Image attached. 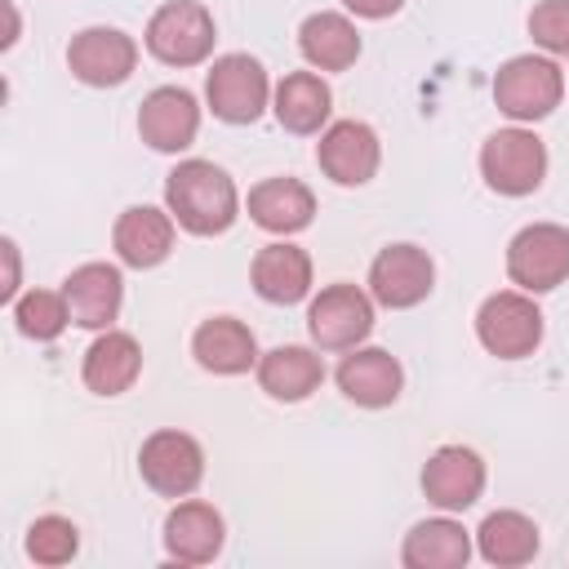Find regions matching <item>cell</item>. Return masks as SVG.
<instances>
[{
    "label": "cell",
    "mask_w": 569,
    "mask_h": 569,
    "mask_svg": "<svg viewBox=\"0 0 569 569\" xmlns=\"http://www.w3.org/2000/svg\"><path fill=\"white\" fill-rule=\"evenodd\" d=\"M164 209L187 236H222L240 218V191L213 160H178L164 178Z\"/></svg>",
    "instance_id": "1"
},
{
    "label": "cell",
    "mask_w": 569,
    "mask_h": 569,
    "mask_svg": "<svg viewBox=\"0 0 569 569\" xmlns=\"http://www.w3.org/2000/svg\"><path fill=\"white\" fill-rule=\"evenodd\" d=\"M218 27L200 0H164L142 31V44L164 67H200L213 53Z\"/></svg>",
    "instance_id": "2"
},
{
    "label": "cell",
    "mask_w": 569,
    "mask_h": 569,
    "mask_svg": "<svg viewBox=\"0 0 569 569\" xmlns=\"http://www.w3.org/2000/svg\"><path fill=\"white\" fill-rule=\"evenodd\" d=\"M560 98H565V71L542 53L507 58L493 76V102L516 124L547 120L560 107Z\"/></svg>",
    "instance_id": "3"
},
{
    "label": "cell",
    "mask_w": 569,
    "mask_h": 569,
    "mask_svg": "<svg viewBox=\"0 0 569 569\" xmlns=\"http://www.w3.org/2000/svg\"><path fill=\"white\" fill-rule=\"evenodd\" d=\"M480 178L498 196H533L547 178V147L533 129H498L480 147Z\"/></svg>",
    "instance_id": "4"
},
{
    "label": "cell",
    "mask_w": 569,
    "mask_h": 569,
    "mask_svg": "<svg viewBox=\"0 0 569 569\" xmlns=\"http://www.w3.org/2000/svg\"><path fill=\"white\" fill-rule=\"evenodd\" d=\"M476 338L498 360L533 356L538 342H542V311H538L533 293H525V289L489 293L480 302V311H476Z\"/></svg>",
    "instance_id": "5"
},
{
    "label": "cell",
    "mask_w": 569,
    "mask_h": 569,
    "mask_svg": "<svg viewBox=\"0 0 569 569\" xmlns=\"http://www.w3.org/2000/svg\"><path fill=\"white\" fill-rule=\"evenodd\" d=\"M204 102L222 124H253L271 102L267 67L249 53H222L204 71Z\"/></svg>",
    "instance_id": "6"
},
{
    "label": "cell",
    "mask_w": 569,
    "mask_h": 569,
    "mask_svg": "<svg viewBox=\"0 0 569 569\" xmlns=\"http://www.w3.org/2000/svg\"><path fill=\"white\" fill-rule=\"evenodd\" d=\"M507 276L525 293H551L569 280V227L529 222L507 244Z\"/></svg>",
    "instance_id": "7"
},
{
    "label": "cell",
    "mask_w": 569,
    "mask_h": 569,
    "mask_svg": "<svg viewBox=\"0 0 569 569\" xmlns=\"http://www.w3.org/2000/svg\"><path fill=\"white\" fill-rule=\"evenodd\" d=\"M307 333L320 351H351L373 333V293L338 280L325 284L307 307Z\"/></svg>",
    "instance_id": "8"
},
{
    "label": "cell",
    "mask_w": 569,
    "mask_h": 569,
    "mask_svg": "<svg viewBox=\"0 0 569 569\" xmlns=\"http://www.w3.org/2000/svg\"><path fill=\"white\" fill-rule=\"evenodd\" d=\"M138 476L160 498H187L204 480V449H200L196 436L173 431V427H160L138 449Z\"/></svg>",
    "instance_id": "9"
},
{
    "label": "cell",
    "mask_w": 569,
    "mask_h": 569,
    "mask_svg": "<svg viewBox=\"0 0 569 569\" xmlns=\"http://www.w3.org/2000/svg\"><path fill=\"white\" fill-rule=\"evenodd\" d=\"M67 67L89 89H116L138 67V40L120 27H84L67 44Z\"/></svg>",
    "instance_id": "10"
},
{
    "label": "cell",
    "mask_w": 569,
    "mask_h": 569,
    "mask_svg": "<svg viewBox=\"0 0 569 569\" xmlns=\"http://www.w3.org/2000/svg\"><path fill=\"white\" fill-rule=\"evenodd\" d=\"M436 289V262L418 244H387L369 267V293L387 311H409Z\"/></svg>",
    "instance_id": "11"
},
{
    "label": "cell",
    "mask_w": 569,
    "mask_h": 569,
    "mask_svg": "<svg viewBox=\"0 0 569 569\" xmlns=\"http://www.w3.org/2000/svg\"><path fill=\"white\" fill-rule=\"evenodd\" d=\"M200 133V102L191 89L182 84H160L142 98L138 107V138L151 147V151H164V156H178L196 142Z\"/></svg>",
    "instance_id": "12"
},
{
    "label": "cell",
    "mask_w": 569,
    "mask_h": 569,
    "mask_svg": "<svg viewBox=\"0 0 569 569\" xmlns=\"http://www.w3.org/2000/svg\"><path fill=\"white\" fill-rule=\"evenodd\" d=\"M382 142L365 120H333L316 142V164L338 187H365L378 173Z\"/></svg>",
    "instance_id": "13"
},
{
    "label": "cell",
    "mask_w": 569,
    "mask_h": 569,
    "mask_svg": "<svg viewBox=\"0 0 569 569\" xmlns=\"http://www.w3.org/2000/svg\"><path fill=\"white\" fill-rule=\"evenodd\" d=\"M422 493L440 511H467L485 493V458L467 445H440L422 462Z\"/></svg>",
    "instance_id": "14"
},
{
    "label": "cell",
    "mask_w": 569,
    "mask_h": 569,
    "mask_svg": "<svg viewBox=\"0 0 569 569\" xmlns=\"http://www.w3.org/2000/svg\"><path fill=\"white\" fill-rule=\"evenodd\" d=\"M173 236H178V222L169 209H156V204H129L116 227H111V244H116V258L133 271H151L160 267L169 253H173Z\"/></svg>",
    "instance_id": "15"
},
{
    "label": "cell",
    "mask_w": 569,
    "mask_h": 569,
    "mask_svg": "<svg viewBox=\"0 0 569 569\" xmlns=\"http://www.w3.org/2000/svg\"><path fill=\"white\" fill-rule=\"evenodd\" d=\"M333 378H338V391L360 409H387L405 391V369L382 347H351Z\"/></svg>",
    "instance_id": "16"
},
{
    "label": "cell",
    "mask_w": 569,
    "mask_h": 569,
    "mask_svg": "<svg viewBox=\"0 0 569 569\" xmlns=\"http://www.w3.org/2000/svg\"><path fill=\"white\" fill-rule=\"evenodd\" d=\"M222 542H227V525L213 502L182 498L164 516V556L173 565H209V560H218Z\"/></svg>",
    "instance_id": "17"
},
{
    "label": "cell",
    "mask_w": 569,
    "mask_h": 569,
    "mask_svg": "<svg viewBox=\"0 0 569 569\" xmlns=\"http://www.w3.org/2000/svg\"><path fill=\"white\" fill-rule=\"evenodd\" d=\"M191 356L204 373L213 378H236V373H249L258 369V338L244 320L236 316H209L196 325L191 333Z\"/></svg>",
    "instance_id": "18"
},
{
    "label": "cell",
    "mask_w": 569,
    "mask_h": 569,
    "mask_svg": "<svg viewBox=\"0 0 569 569\" xmlns=\"http://www.w3.org/2000/svg\"><path fill=\"white\" fill-rule=\"evenodd\" d=\"M67 307H71V325L80 329H111V320L120 316L124 302V276L111 262H80L67 280H62Z\"/></svg>",
    "instance_id": "19"
},
{
    "label": "cell",
    "mask_w": 569,
    "mask_h": 569,
    "mask_svg": "<svg viewBox=\"0 0 569 569\" xmlns=\"http://www.w3.org/2000/svg\"><path fill=\"white\" fill-rule=\"evenodd\" d=\"M249 280H253V293L271 307H293L311 293V253L289 244V240H276V244H262L249 262Z\"/></svg>",
    "instance_id": "20"
},
{
    "label": "cell",
    "mask_w": 569,
    "mask_h": 569,
    "mask_svg": "<svg viewBox=\"0 0 569 569\" xmlns=\"http://www.w3.org/2000/svg\"><path fill=\"white\" fill-rule=\"evenodd\" d=\"M142 373V347L124 329H102L80 365V378L93 396H124Z\"/></svg>",
    "instance_id": "21"
},
{
    "label": "cell",
    "mask_w": 569,
    "mask_h": 569,
    "mask_svg": "<svg viewBox=\"0 0 569 569\" xmlns=\"http://www.w3.org/2000/svg\"><path fill=\"white\" fill-rule=\"evenodd\" d=\"M271 111L280 120V129L311 138L320 129H329V111H333V89L316 76V71H289L276 89H271Z\"/></svg>",
    "instance_id": "22"
},
{
    "label": "cell",
    "mask_w": 569,
    "mask_h": 569,
    "mask_svg": "<svg viewBox=\"0 0 569 569\" xmlns=\"http://www.w3.org/2000/svg\"><path fill=\"white\" fill-rule=\"evenodd\" d=\"M249 218L262 231H271V236H293V231H307L311 227L316 196L298 178H262L249 191Z\"/></svg>",
    "instance_id": "23"
},
{
    "label": "cell",
    "mask_w": 569,
    "mask_h": 569,
    "mask_svg": "<svg viewBox=\"0 0 569 569\" xmlns=\"http://www.w3.org/2000/svg\"><path fill=\"white\" fill-rule=\"evenodd\" d=\"M325 382V360L311 347H271L267 356H258V387L280 400V405H298L311 391H320Z\"/></svg>",
    "instance_id": "24"
},
{
    "label": "cell",
    "mask_w": 569,
    "mask_h": 569,
    "mask_svg": "<svg viewBox=\"0 0 569 569\" xmlns=\"http://www.w3.org/2000/svg\"><path fill=\"white\" fill-rule=\"evenodd\" d=\"M400 560L405 569H462L471 560V533L449 516L422 520L405 533Z\"/></svg>",
    "instance_id": "25"
},
{
    "label": "cell",
    "mask_w": 569,
    "mask_h": 569,
    "mask_svg": "<svg viewBox=\"0 0 569 569\" xmlns=\"http://www.w3.org/2000/svg\"><path fill=\"white\" fill-rule=\"evenodd\" d=\"M298 49L316 71H347L360 58V31L347 13H311L298 27Z\"/></svg>",
    "instance_id": "26"
},
{
    "label": "cell",
    "mask_w": 569,
    "mask_h": 569,
    "mask_svg": "<svg viewBox=\"0 0 569 569\" xmlns=\"http://www.w3.org/2000/svg\"><path fill=\"white\" fill-rule=\"evenodd\" d=\"M476 551L498 569H520L538 556V525L525 511H489L476 529Z\"/></svg>",
    "instance_id": "27"
},
{
    "label": "cell",
    "mask_w": 569,
    "mask_h": 569,
    "mask_svg": "<svg viewBox=\"0 0 569 569\" xmlns=\"http://www.w3.org/2000/svg\"><path fill=\"white\" fill-rule=\"evenodd\" d=\"M13 320H18V333L31 338V342H53L67 325H71V307H67V293H53V289H31L13 302Z\"/></svg>",
    "instance_id": "28"
},
{
    "label": "cell",
    "mask_w": 569,
    "mask_h": 569,
    "mask_svg": "<svg viewBox=\"0 0 569 569\" xmlns=\"http://www.w3.org/2000/svg\"><path fill=\"white\" fill-rule=\"evenodd\" d=\"M76 551H80V529L67 516H36L31 520V529H27V556L36 565L58 569V565L76 560Z\"/></svg>",
    "instance_id": "29"
},
{
    "label": "cell",
    "mask_w": 569,
    "mask_h": 569,
    "mask_svg": "<svg viewBox=\"0 0 569 569\" xmlns=\"http://www.w3.org/2000/svg\"><path fill=\"white\" fill-rule=\"evenodd\" d=\"M529 36L547 53H569V0H538L529 9Z\"/></svg>",
    "instance_id": "30"
},
{
    "label": "cell",
    "mask_w": 569,
    "mask_h": 569,
    "mask_svg": "<svg viewBox=\"0 0 569 569\" xmlns=\"http://www.w3.org/2000/svg\"><path fill=\"white\" fill-rule=\"evenodd\" d=\"M356 18H369V22H382V18H391V13H400V4L405 0H342Z\"/></svg>",
    "instance_id": "31"
},
{
    "label": "cell",
    "mask_w": 569,
    "mask_h": 569,
    "mask_svg": "<svg viewBox=\"0 0 569 569\" xmlns=\"http://www.w3.org/2000/svg\"><path fill=\"white\" fill-rule=\"evenodd\" d=\"M0 249H4V258H9V284L0 289V298L13 302V293H18V244H13V240H0Z\"/></svg>",
    "instance_id": "32"
}]
</instances>
